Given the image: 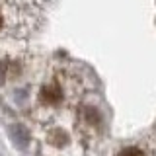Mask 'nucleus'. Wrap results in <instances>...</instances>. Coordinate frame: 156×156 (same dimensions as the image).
I'll return each instance as SVG.
<instances>
[{
    "label": "nucleus",
    "mask_w": 156,
    "mask_h": 156,
    "mask_svg": "<svg viewBox=\"0 0 156 156\" xmlns=\"http://www.w3.org/2000/svg\"><path fill=\"white\" fill-rule=\"evenodd\" d=\"M84 74L66 62H55L31 80L29 115L39 123L61 119L72 105H78L84 94Z\"/></svg>",
    "instance_id": "nucleus-1"
},
{
    "label": "nucleus",
    "mask_w": 156,
    "mask_h": 156,
    "mask_svg": "<svg viewBox=\"0 0 156 156\" xmlns=\"http://www.w3.org/2000/svg\"><path fill=\"white\" fill-rule=\"evenodd\" d=\"M41 16V0H0V61L18 58Z\"/></svg>",
    "instance_id": "nucleus-2"
},
{
    "label": "nucleus",
    "mask_w": 156,
    "mask_h": 156,
    "mask_svg": "<svg viewBox=\"0 0 156 156\" xmlns=\"http://www.w3.org/2000/svg\"><path fill=\"white\" fill-rule=\"evenodd\" d=\"M101 125H104V117H101L98 105L82 104L80 109H78V127H76V129L80 131L82 139L98 133V129H100Z\"/></svg>",
    "instance_id": "nucleus-3"
},
{
    "label": "nucleus",
    "mask_w": 156,
    "mask_h": 156,
    "mask_svg": "<svg viewBox=\"0 0 156 156\" xmlns=\"http://www.w3.org/2000/svg\"><path fill=\"white\" fill-rule=\"evenodd\" d=\"M115 156H146V152L143 148H139V146H125Z\"/></svg>",
    "instance_id": "nucleus-4"
}]
</instances>
